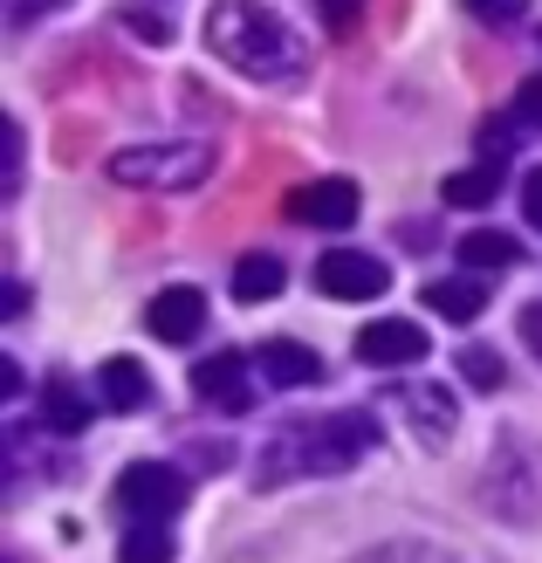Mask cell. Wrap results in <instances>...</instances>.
Segmentation results:
<instances>
[{
  "label": "cell",
  "mask_w": 542,
  "mask_h": 563,
  "mask_svg": "<svg viewBox=\"0 0 542 563\" xmlns=\"http://www.w3.org/2000/svg\"><path fill=\"white\" fill-rule=\"evenodd\" d=\"M207 48L247 82H296L309 69L302 35L262 0H220L207 14Z\"/></svg>",
  "instance_id": "6da1fadb"
},
{
  "label": "cell",
  "mask_w": 542,
  "mask_h": 563,
  "mask_svg": "<svg viewBox=\"0 0 542 563\" xmlns=\"http://www.w3.org/2000/svg\"><path fill=\"white\" fill-rule=\"evenodd\" d=\"M378 419L370 412H323V419H296L281 427L262 454V488H281V482H302V474H344L357 467L364 454H378Z\"/></svg>",
  "instance_id": "7a4b0ae2"
},
{
  "label": "cell",
  "mask_w": 542,
  "mask_h": 563,
  "mask_svg": "<svg viewBox=\"0 0 542 563\" xmlns=\"http://www.w3.org/2000/svg\"><path fill=\"white\" fill-rule=\"evenodd\" d=\"M110 179L131 192H192L213 179V152L207 145H124L110 152Z\"/></svg>",
  "instance_id": "3957f363"
},
{
  "label": "cell",
  "mask_w": 542,
  "mask_h": 563,
  "mask_svg": "<svg viewBox=\"0 0 542 563\" xmlns=\"http://www.w3.org/2000/svg\"><path fill=\"white\" fill-rule=\"evenodd\" d=\"M118 509L131 522H173L186 509V474L165 467V461H131L118 474Z\"/></svg>",
  "instance_id": "277c9868"
},
{
  "label": "cell",
  "mask_w": 542,
  "mask_h": 563,
  "mask_svg": "<svg viewBox=\"0 0 542 563\" xmlns=\"http://www.w3.org/2000/svg\"><path fill=\"white\" fill-rule=\"evenodd\" d=\"M317 289L330 302H370V296L391 289V268L370 262V255H357V247H330V255L317 262Z\"/></svg>",
  "instance_id": "5b68a950"
},
{
  "label": "cell",
  "mask_w": 542,
  "mask_h": 563,
  "mask_svg": "<svg viewBox=\"0 0 542 563\" xmlns=\"http://www.w3.org/2000/svg\"><path fill=\"white\" fill-rule=\"evenodd\" d=\"M247 372H262V364H247L241 351H220V357H207L192 372V391L207 406H220V412H254V399H262V385H254Z\"/></svg>",
  "instance_id": "8992f818"
},
{
  "label": "cell",
  "mask_w": 542,
  "mask_h": 563,
  "mask_svg": "<svg viewBox=\"0 0 542 563\" xmlns=\"http://www.w3.org/2000/svg\"><path fill=\"white\" fill-rule=\"evenodd\" d=\"M425 351H433V336H425L419 323H406V317H385V323L357 330V357L378 364V372H391V364H419Z\"/></svg>",
  "instance_id": "52a82bcc"
},
{
  "label": "cell",
  "mask_w": 542,
  "mask_h": 563,
  "mask_svg": "<svg viewBox=\"0 0 542 563\" xmlns=\"http://www.w3.org/2000/svg\"><path fill=\"white\" fill-rule=\"evenodd\" d=\"M289 220L302 228H351L357 220V186L351 179H309L289 192Z\"/></svg>",
  "instance_id": "ba28073f"
},
{
  "label": "cell",
  "mask_w": 542,
  "mask_h": 563,
  "mask_svg": "<svg viewBox=\"0 0 542 563\" xmlns=\"http://www.w3.org/2000/svg\"><path fill=\"white\" fill-rule=\"evenodd\" d=\"M145 323H152L158 344H192V336L207 330V296L199 289H165V296H152Z\"/></svg>",
  "instance_id": "9c48e42d"
},
{
  "label": "cell",
  "mask_w": 542,
  "mask_h": 563,
  "mask_svg": "<svg viewBox=\"0 0 542 563\" xmlns=\"http://www.w3.org/2000/svg\"><path fill=\"white\" fill-rule=\"evenodd\" d=\"M254 364H262L268 385H317L323 378V357L309 344H296V336H268V344L254 351Z\"/></svg>",
  "instance_id": "30bf717a"
},
{
  "label": "cell",
  "mask_w": 542,
  "mask_h": 563,
  "mask_svg": "<svg viewBox=\"0 0 542 563\" xmlns=\"http://www.w3.org/2000/svg\"><path fill=\"white\" fill-rule=\"evenodd\" d=\"M480 302H488V275H446V282H425V309L446 323H474Z\"/></svg>",
  "instance_id": "8fae6325"
},
{
  "label": "cell",
  "mask_w": 542,
  "mask_h": 563,
  "mask_svg": "<svg viewBox=\"0 0 542 563\" xmlns=\"http://www.w3.org/2000/svg\"><path fill=\"white\" fill-rule=\"evenodd\" d=\"M97 399L110 406V412H137L152 399V378H145V364L137 357H110L103 372H97Z\"/></svg>",
  "instance_id": "7c38bea8"
},
{
  "label": "cell",
  "mask_w": 542,
  "mask_h": 563,
  "mask_svg": "<svg viewBox=\"0 0 542 563\" xmlns=\"http://www.w3.org/2000/svg\"><path fill=\"white\" fill-rule=\"evenodd\" d=\"M461 262H467L474 275H501V268L522 262V241L501 234V228H474V234H461Z\"/></svg>",
  "instance_id": "4fadbf2b"
},
{
  "label": "cell",
  "mask_w": 542,
  "mask_h": 563,
  "mask_svg": "<svg viewBox=\"0 0 542 563\" xmlns=\"http://www.w3.org/2000/svg\"><path fill=\"white\" fill-rule=\"evenodd\" d=\"M406 412H412V427H419L425 440H433V446H446L453 419H461V406H453L440 385H412V391H406Z\"/></svg>",
  "instance_id": "5bb4252c"
},
{
  "label": "cell",
  "mask_w": 542,
  "mask_h": 563,
  "mask_svg": "<svg viewBox=\"0 0 542 563\" xmlns=\"http://www.w3.org/2000/svg\"><path fill=\"white\" fill-rule=\"evenodd\" d=\"M495 192H501V158H480V165H467V173L440 179V200L446 207H488Z\"/></svg>",
  "instance_id": "9a60e30c"
},
{
  "label": "cell",
  "mask_w": 542,
  "mask_h": 563,
  "mask_svg": "<svg viewBox=\"0 0 542 563\" xmlns=\"http://www.w3.org/2000/svg\"><path fill=\"white\" fill-rule=\"evenodd\" d=\"M42 419H48V433H82V427H90V399H82L69 378H48V391H42Z\"/></svg>",
  "instance_id": "2e32d148"
},
{
  "label": "cell",
  "mask_w": 542,
  "mask_h": 563,
  "mask_svg": "<svg viewBox=\"0 0 542 563\" xmlns=\"http://www.w3.org/2000/svg\"><path fill=\"white\" fill-rule=\"evenodd\" d=\"M281 282H289V268H281L275 255H247V262L234 268V302H275Z\"/></svg>",
  "instance_id": "e0dca14e"
},
{
  "label": "cell",
  "mask_w": 542,
  "mask_h": 563,
  "mask_svg": "<svg viewBox=\"0 0 542 563\" xmlns=\"http://www.w3.org/2000/svg\"><path fill=\"white\" fill-rule=\"evenodd\" d=\"M118 563H173V537H165V522H131L124 543H118Z\"/></svg>",
  "instance_id": "ac0fdd59"
},
{
  "label": "cell",
  "mask_w": 542,
  "mask_h": 563,
  "mask_svg": "<svg viewBox=\"0 0 542 563\" xmlns=\"http://www.w3.org/2000/svg\"><path fill=\"white\" fill-rule=\"evenodd\" d=\"M453 372H461V378H467L474 391H501V385H508V372H501V357H495L488 344H467L461 357H453Z\"/></svg>",
  "instance_id": "d6986e66"
},
{
  "label": "cell",
  "mask_w": 542,
  "mask_h": 563,
  "mask_svg": "<svg viewBox=\"0 0 542 563\" xmlns=\"http://www.w3.org/2000/svg\"><path fill=\"white\" fill-rule=\"evenodd\" d=\"M357 563H453V556L425 550V543H385V550H364Z\"/></svg>",
  "instance_id": "ffe728a7"
},
{
  "label": "cell",
  "mask_w": 542,
  "mask_h": 563,
  "mask_svg": "<svg viewBox=\"0 0 542 563\" xmlns=\"http://www.w3.org/2000/svg\"><path fill=\"white\" fill-rule=\"evenodd\" d=\"M467 14H480V21L508 27V21H522V14H529V0H467Z\"/></svg>",
  "instance_id": "44dd1931"
},
{
  "label": "cell",
  "mask_w": 542,
  "mask_h": 563,
  "mask_svg": "<svg viewBox=\"0 0 542 563\" xmlns=\"http://www.w3.org/2000/svg\"><path fill=\"white\" fill-rule=\"evenodd\" d=\"M516 118L542 131V76H529V82H522V90H516Z\"/></svg>",
  "instance_id": "7402d4cb"
},
{
  "label": "cell",
  "mask_w": 542,
  "mask_h": 563,
  "mask_svg": "<svg viewBox=\"0 0 542 563\" xmlns=\"http://www.w3.org/2000/svg\"><path fill=\"white\" fill-rule=\"evenodd\" d=\"M522 213H529V228H542V165L522 179Z\"/></svg>",
  "instance_id": "603a6c76"
},
{
  "label": "cell",
  "mask_w": 542,
  "mask_h": 563,
  "mask_svg": "<svg viewBox=\"0 0 542 563\" xmlns=\"http://www.w3.org/2000/svg\"><path fill=\"white\" fill-rule=\"evenodd\" d=\"M48 8H63V0H8V21H14V27H27V21L48 14Z\"/></svg>",
  "instance_id": "cb8c5ba5"
},
{
  "label": "cell",
  "mask_w": 542,
  "mask_h": 563,
  "mask_svg": "<svg viewBox=\"0 0 542 563\" xmlns=\"http://www.w3.org/2000/svg\"><path fill=\"white\" fill-rule=\"evenodd\" d=\"M522 344L542 357V302H529V309H522Z\"/></svg>",
  "instance_id": "d4e9b609"
},
{
  "label": "cell",
  "mask_w": 542,
  "mask_h": 563,
  "mask_svg": "<svg viewBox=\"0 0 542 563\" xmlns=\"http://www.w3.org/2000/svg\"><path fill=\"white\" fill-rule=\"evenodd\" d=\"M317 8H323V14H330L336 27H351V21H357V8H364V0H317Z\"/></svg>",
  "instance_id": "484cf974"
},
{
  "label": "cell",
  "mask_w": 542,
  "mask_h": 563,
  "mask_svg": "<svg viewBox=\"0 0 542 563\" xmlns=\"http://www.w3.org/2000/svg\"><path fill=\"white\" fill-rule=\"evenodd\" d=\"M0 391H8V399L21 391V364H14V357H0Z\"/></svg>",
  "instance_id": "4316f807"
}]
</instances>
